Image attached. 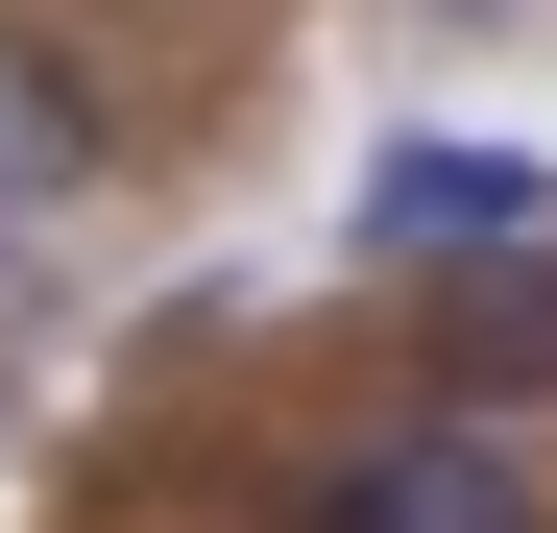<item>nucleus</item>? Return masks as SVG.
<instances>
[{
    "instance_id": "obj_1",
    "label": "nucleus",
    "mask_w": 557,
    "mask_h": 533,
    "mask_svg": "<svg viewBox=\"0 0 557 533\" xmlns=\"http://www.w3.org/2000/svg\"><path fill=\"white\" fill-rule=\"evenodd\" d=\"M292 533H557V509H533V436L412 412V436H339V461L292 485Z\"/></svg>"
},
{
    "instance_id": "obj_2",
    "label": "nucleus",
    "mask_w": 557,
    "mask_h": 533,
    "mask_svg": "<svg viewBox=\"0 0 557 533\" xmlns=\"http://www.w3.org/2000/svg\"><path fill=\"white\" fill-rule=\"evenodd\" d=\"M339 243L363 266H509V243H557V170L533 146H363Z\"/></svg>"
},
{
    "instance_id": "obj_3",
    "label": "nucleus",
    "mask_w": 557,
    "mask_h": 533,
    "mask_svg": "<svg viewBox=\"0 0 557 533\" xmlns=\"http://www.w3.org/2000/svg\"><path fill=\"white\" fill-rule=\"evenodd\" d=\"M436 412H485V436H533V412H557V243L460 266V315H436Z\"/></svg>"
},
{
    "instance_id": "obj_4",
    "label": "nucleus",
    "mask_w": 557,
    "mask_h": 533,
    "mask_svg": "<svg viewBox=\"0 0 557 533\" xmlns=\"http://www.w3.org/2000/svg\"><path fill=\"white\" fill-rule=\"evenodd\" d=\"M0 195H98V98L49 49H0Z\"/></svg>"
},
{
    "instance_id": "obj_5",
    "label": "nucleus",
    "mask_w": 557,
    "mask_h": 533,
    "mask_svg": "<svg viewBox=\"0 0 557 533\" xmlns=\"http://www.w3.org/2000/svg\"><path fill=\"white\" fill-rule=\"evenodd\" d=\"M436 25H533V0H436Z\"/></svg>"
}]
</instances>
